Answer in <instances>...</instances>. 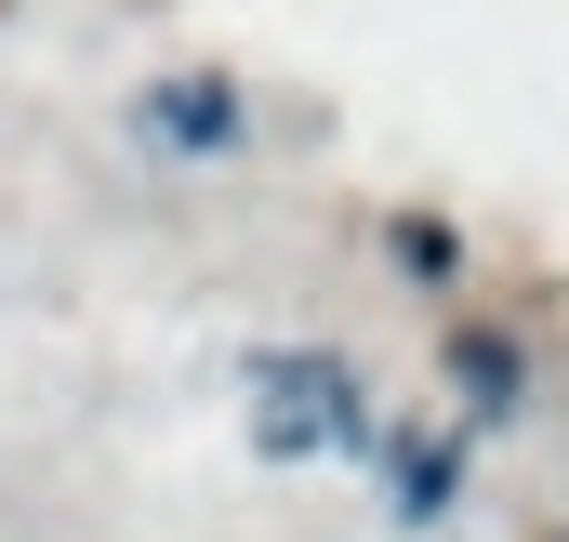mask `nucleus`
<instances>
[{
  "instance_id": "nucleus-1",
  "label": "nucleus",
  "mask_w": 569,
  "mask_h": 542,
  "mask_svg": "<svg viewBox=\"0 0 569 542\" xmlns=\"http://www.w3.org/2000/svg\"><path fill=\"white\" fill-rule=\"evenodd\" d=\"M252 436L266 450H358L371 436V410H358V384H345V358H252Z\"/></svg>"
},
{
  "instance_id": "nucleus-2",
  "label": "nucleus",
  "mask_w": 569,
  "mask_h": 542,
  "mask_svg": "<svg viewBox=\"0 0 569 542\" xmlns=\"http://www.w3.org/2000/svg\"><path fill=\"white\" fill-rule=\"evenodd\" d=\"M133 133L172 145V159H226V145H239V93H226V80H159L133 107Z\"/></svg>"
},
{
  "instance_id": "nucleus-3",
  "label": "nucleus",
  "mask_w": 569,
  "mask_h": 542,
  "mask_svg": "<svg viewBox=\"0 0 569 542\" xmlns=\"http://www.w3.org/2000/svg\"><path fill=\"white\" fill-rule=\"evenodd\" d=\"M450 371H463V398H477V410L517 398V358H503V344H450Z\"/></svg>"
}]
</instances>
